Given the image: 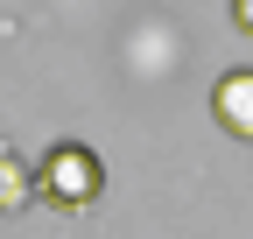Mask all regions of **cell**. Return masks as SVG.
Segmentation results:
<instances>
[{"label":"cell","mask_w":253,"mask_h":239,"mask_svg":"<svg viewBox=\"0 0 253 239\" xmlns=\"http://www.w3.org/2000/svg\"><path fill=\"white\" fill-rule=\"evenodd\" d=\"M36 176H42V197L56 211H91V204L106 197V162H99V148H84V141H56L36 162Z\"/></svg>","instance_id":"obj_1"},{"label":"cell","mask_w":253,"mask_h":239,"mask_svg":"<svg viewBox=\"0 0 253 239\" xmlns=\"http://www.w3.org/2000/svg\"><path fill=\"white\" fill-rule=\"evenodd\" d=\"M211 120L232 141H253V71H225L211 84Z\"/></svg>","instance_id":"obj_2"},{"label":"cell","mask_w":253,"mask_h":239,"mask_svg":"<svg viewBox=\"0 0 253 239\" xmlns=\"http://www.w3.org/2000/svg\"><path fill=\"white\" fill-rule=\"evenodd\" d=\"M42 197V176H36V162H21L14 148H0V211H28V204Z\"/></svg>","instance_id":"obj_3"},{"label":"cell","mask_w":253,"mask_h":239,"mask_svg":"<svg viewBox=\"0 0 253 239\" xmlns=\"http://www.w3.org/2000/svg\"><path fill=\"white\" fill-rule=\"evenodd\" d=\"M232 21L246 28V36H253V0H232Z\"/></svg>","instance_id":"obj_4"}]
</instances>
